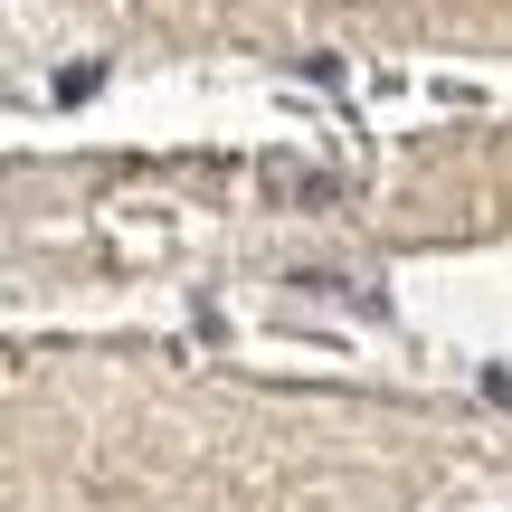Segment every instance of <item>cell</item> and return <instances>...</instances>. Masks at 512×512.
Returning <instances> with one entry per match:
<instances>
[{"instance_id":"1","label":"cell","mask_w":512,"mask_h":512,"mask_svg":"<svg viewBox=\"0 0 512 512\" xmlns=\"http://www.w3.org/2000/svg\"><path fill=\"white\" fill-rule=\"evenodd\" d=\"M484 399H494V408H512V370H484Z\"/></svg>"}]
</instances>
